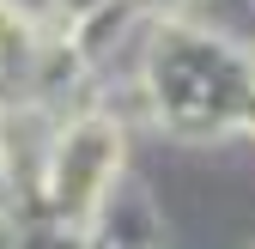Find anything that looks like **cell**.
Segmentation results:
<instances>
[{"label":"cell","mask_w":255,"mask_h":249,"mask_svg":"<svg viewBox=\"0 0 255 249\" xmlns=\"http://www.w3.org/2000/svg\"><path fill=\"white\" fill-rule=\"evenodd\" d=\"M85 231H91V243H104V249H140V243H164L170 219H164V207H158V195H152L146 176L116 170L104 182V195L91 201Z\"/></svg>","instance_id":"6da1fadb"},{"label":"cell","mask_w":255,"mask_h":249,"mask_svg":"<svg viewBox=\"0 0 255 249\" xmlns=\"http://www.w3.org/2000/svg\"><path fill=\"white\" fill-rule=\"evenodd\" d=\"M0 207H6V158H0Z\"/></svg>","instance_id":"7a4b0ae2"}]
</instances>
